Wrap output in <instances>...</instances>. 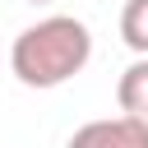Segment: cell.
I'll return each mask as SVG.
<instances>
[{"instance_id":"cell-3","label":"cell","mask_w":148,"mask_h":148,"mask_svg":"<svg viewBox=\"0 0 148 148\" xmlns=\"http://www.w3.org/2000/svg\"><path fill=\"white\" fill-rule=\"evenodd\" d=\"M116 102H120L125 116L148 120V56H139V60L116 79Z\"/></svg>"},{"instance_id":"cell-2","label":"cell","mask_w":148,"mask_h":148,"mask_svg":"<svg viewBox=\"0 0 148 148\" xmlns=\"http://www.w3.org/2000/svg\"><path fill=\"white\" fill-rule=\"evenodd\" d=\"M65 148H148V120L139 116H102L69 134Z\"/></svg>"},{"instance_id":"cell-5","label":"cell","mask_w":148,"mask_h":148,"mask_svg":"<svg viewBox=\"0 0 148 148\" xmlns=\"http://www.w3.org/2000/svg\"><path fill=\"white\" fill-rule=\"evenodd\" d=\"M28 5H51V0H28Z\"/></svg>"},{"instance_id":"cell-1","label":"cell","mask_w":148,"mask_h":148,"mask_svg":"<svg viewBox=\"0 0 148 148\" xmlns=\"http://www.w3.org/2000/svg\"><path fill=\"white\" fill-rule=\"evenodd\" d=\"M92 60V32L74 14H46L28 23L9 46V69L23 88H60Z\"/></svg>"},{"instance_id":"cell-4","label":"cell","mask_w":148,"mask_h":148,"mask_svg":"<svg viewBox=\"0 0 148 148\" xmlns=\"http://www.w3.org/2000/svg\"><path fill=\"white\" fill-rule=\"evenodd\" d=\"M120 37L134 56H148V0H125L120 9Z\"/></svg>"}]
</instances>
